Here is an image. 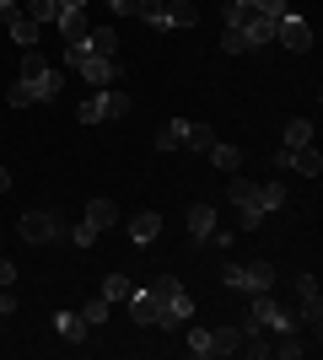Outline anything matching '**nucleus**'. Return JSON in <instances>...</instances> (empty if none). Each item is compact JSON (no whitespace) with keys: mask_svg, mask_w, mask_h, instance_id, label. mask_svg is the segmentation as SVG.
<instances>
[{"mask_svg":"<svg viewBox=\"0 0 323 360\" xmlns=\"http://www.w3.org/2000/svg\"><path fill=\"white\" fill-rule=\"evenodd\" d=\"M178 146H184V119H167L156 129V150H178Z\"/></svg>","mask_w":323,"mask_h":360,"instance_id":"nucleus-27","label":"nucleus"},{"mask_svg":"<svg viewBox=\"0 0 323 360\" xmlns=\"http://www.w3.org/2000/svg\"><path fill=\"white\" fill-rule=\"evenodd\" d=\"M253 11H259V16H286L291 6H286V0H253Z\"/></svg>","mask_w":323,"mask_h":360,"instance_id":"nucleus-35","label":"nucleus"},{"mask_svg":"<svg viewBox=\"0 0 323 360\" xmlns=\"http://www.w3.org/2000/svg\"><path fill=\"white\" fill-rule=\"evenodd\" d=\"M22 91H27V103H54L60 97V86H65V75L54 70V65L38 54V49H22Z\"/></svg>","mask_w":323,"mask_h":360,"instance_id":"nucleus-1","label":"nucleus"},{"mask_svg":"<svg viewBox=\"0 0 323 360\" xmlns=\"http://www.w3.org/2000/svg\"><path fill=\"white\" fill-rule=\"evenodd\" d=\"M11 38H16L22 49H38V22H27V16L16 11V16H11Z\"/></svg>","mask_w":323,"mask_h":360,"instance_id":"nucleus-26","label":"nucleus"},{"mask_svg":"<svg viewBox=\"0 0 323 360\" xmlns=\"http://www.w3.org/2000/svg\"><path fill=\"white\" fill-rule=\"evenodd\" d=\"M87 54H103V60H113V54H119V32H113V27L87 32Z\"/></svg>","mask_w":323,"mask_h":360,"instance_id":"nucleus-17","label":"nucleus"},{"mask_svg":"<svg viewBox=\"0 0 323 360\" xmlns=\"http://www.w3.org/2000/svg\"><path fill=\"white\" fill-rule=\"evenodd\" d=\"M65 11H87V0H60V16Z\"/></svg>","mask_w":323,"mask_h":360,"instance_id":"nucleus-37","label":"nucleus"},{"mask_svg":"<svg viewBox=\"0 0 323 360\" xmlns=\"http://www.w3.org/2000/svg\"><path fill=\"white\" fill-rule=\"evenodd\" d=\"M280 146H312V119H291L286 124V140Z\"/></svg>","mask_w":323,"mask_h":360,"instance_id":"nucleus-30","label":"nucleus"},{"mask_svg":"<svg viewBox=\"0 0 323 360\" xmlns=\"http://www.w3.org/2000/svg\"><path fill=\"white\" fill-rule=\"evenodd\" d=\"M54 27H60V38H65V44H81V38L92 32V27H87V11H65L60 22H54Z\"/></svg>","mask_w":323,"mask_h":360,"instance_id":"nucleus-18","label":"nucleus"},{"mask_svg":"<svg viewBox=\"0 0 323 360\" xmlns=\"http://www.w3.org/2000/svg\"><path fill=\"white\" fill-rule=\"evenodd\" d=\"M156 237H162V215L156 210L129 215V242H135V248H146V242H156Z\"/></svg>","mask_w":323,"mask_h":360,"instance_id":"nucleus-13","label":"nucleus"},{"mask_svg":"<svg viewBox=\"0 0 323 360\" xmlns=\"http://www.w3.org/2000/svg\"><path fill=\"white\" fill-rule=\"evenodd\" d=\"M16 285V264L11 258H0V290H11Z\"/></svg>","mask_w":323,"mask_h":360,"instance_id":"nucleus-36","label":"nucleus"},{"mask_svg":"<svg viewBox=\"0 0 323 360\" xmlns=\"http://www.w3.org/2000/svg\"><path fill=\"white\" fill-rule=\"evenodd\" d=\"M11 307H16V301H11V290H6V296H0V317H6V312H11Z\"/></svg>","mask_w":323,"mask_h":360,"instance_id":"nucleus-38","label":"nucleus"},{"mask_svg":"<svg viewBox=\"0 0 323 360\" xmlns=\"http://www.w3.org/2000/svg\"><path fill=\"white\" fill-rule=\"evenodd\" d=\"M243 349V328H210V355H237Z\"/></svg>","mask_w":323,"mask_h":360,"instance_id":"nucleus-20","label":"nucleus"},{"mask_svg":"<svg viewBox=\"0 0 323 360\" xmlns=\"http://www.w3.org/2000/svg\"><path fill=\"white\" fill-rule=\"evenodd\" d=\"M248 301H253V312H248V317H253V323H259V328H275V333H291V328H296V323H302V317H296V312H291V307H280V301H275V296H270V290H253V296H248Z\"/></svg>","mask_w":323,"mask_h":360,"instance_id":"nucleus-5","label":"nucleus"},{"mask_svg":"<svg viewBox=\"0 0 323 360\" xmlns=\"http://www.w3.org/2000/svg\"><path fill=\"white\" fill-rule=\"evenodd\" d=\"M108 6H113V11H124V16H129V0H108Z\"/></svg>","mask_w":323,"mask_h":360,"instance_id":"nucleus-40","label":"nucleus"},{"mask_svg":"<svg viewBox=\"0 0 323 360\" xmlns=\"http://www.w3.org/2000/svg\"><path fill=\"white\" fill-rule=\"evenodd\" d=\"M275 44H286L291 54H308V49H312V27H308L296 11H286V16L275 22Z\"/></svg>","mask_w":323,"mask_h":360,"instance_id":"nucleus-8","label":"nucleus"},{"mask_svg":"<svg viewBox=\"0 0 323 360\" xmlns=\"http://www.w3.org/2000/svg\"><path fill=\"white\" fill-rule=\"evenodd\" d=\"M221 285L253 296V290H270V285H275V269H270L264 258H237V264H227V269H221Z\"/></svg>","mask_w":323,"mask_h":360,"instance_id":"nucleus-2","label":"nucleus"},{"mask_svg":"<svg viewBox=\"0 0 323 360\" xmlns=\"http://www.w3.org/2000/svg\"><path fill=\"white\" fill-rule=\"evenodd\" d=\"M54 333H60L65 345H87V333H92V328H87V317H81V312H54Z\"/></svg>","mask_w":323,"mask_h":360,"instance_id":"nucleus-15","label":"nucleus"},{"mask_svg":"<svg viewBox=\"0 0 323 360\" xmlns=\"http://www.w3.org/2000/svg\"><path fill=\"white\" fill-rule=\"evenodd\" d=\"M184 146H189V150H200V156H205V150L215 146V129H210V124H184Z\"/></svg>","mask_w":323,"mask_h":360,"instance_id":"nucleus-23","label":"nucleus"},{"mask_svg":"<svg viewBox=\"0 0 323 360\" xmlns=\"http://www.w3.org/2000/svg\"><path fill=\"white\" fill-rule=\"evenodd\" d=\"M296 301H302V307H296V317H302V323H312V333H318L323 290H318V280H312V274H296Z\"/></svg>","mask_w":323,"mask_h":360,"instance_id":"nucleus-10","label":"nucleus"},{"mask_svg":"<svg viewBox=\"0 0 323 360\" xmlns=\"http://www.w3.org/2000/svg\"><path fill=\"white\" fill-rule=\"evenodd\" d=\"M194 22H200V11L189 0H167V27H194Z\"/></svg>","mask_w":323,"mask_h":360,"instance_id":"nucleus-25","label":"nucleus"},{"mask_svg":"<svg viewBox=\"0 0 323 360\" xmlns=\"http://www.w3.org/2000/svg\"><path fill=\"white\" fill-rule=\"evenodd\" d=\"M189 317H194V301L178 296V301H162V317H156V328H184Z\"/></svg>","mask_w":323,"mask_h":360,"instance_id":"nucleus-16","label":"nucleus"},{"mask_svg":"<svg viewBox=\"0 0 323 360\" xmlns=\"http://www.w3.org/2000/svg\"><path fill=\"white\" fill-rule=\"evenodd\" d=\"M129 317H135L140 328H156V317H162V296H156V290H129Z\"/></svg>","mask_w":323,"mask_h":360,"instance_id":"nucleus-11","label":"nucleus"},{"mask_svg":"<svg viewBox=\"0 0 323 360\" xmlns=\"http://www.w3.org/2000/svg\"><path fill=\"white\" fill-rule=\"evenodd\" d=\"M275 167H291V172L318 178V172H323V156H318V146H280L275 150Z\"/></svg>","mask_w":323,"mask_h":360,"instance_id":"nucleus-9","label":"nucleus"},{"mask_svg":"<svg viewBox=\"0 0 323 360\" xmlns=\"http://www.w3.org/2000/svg\"><path fill=\"white\" fill-rule=\"evenodd\" d=\"M151 290H156V296H162V301H178V296H189L178 274H156V280H151Z\"/></svg>","mask_w":323,"mask_h":360,"instance_id":"nucleus-29","label":"nucleus"},{"mask_svg":"<svg viewBox=\"0 0 323 360\" xmlns=\"http://www.w3.org/2000/svg\"><path fill=\"white\" fill-rule=\"evenodd\" d=\"M16 231H22V242H60L65 237V221L54 210H27L22 221H16Z\"/></svg>","mask_w":323,"mask_h":360,"instance_id":"nucleus-7","label":"nucleus"},{"mask_svg":"<svg viewBox=\"0 0 323 360\" xmlns=\"http://www.w3.org/2000/svg\"><path fill=\"white\" fill-rule=\"evenodd\" d=\"M205 156H210V162L221 167V172H237V167H243V150H237V146H221V140H215V146L205 150Z\"/></svg>","mask_w":323,"mask_h":360,"instance_id":"nucleus-24","label":"nucleus"},{"mask_svg":"<svg viewBox=\"0 0 323 360\" xmlns=\"http://www.w3.org/2000/svg\"><path fill=\"white\" fill-rule=\"evenodd\" d=\"M113 221H119V205H113V199H92V205H87V215H81V226H76V231H65V237L76 242V248H92L97 231H108Z\"/></svg>","mask_w":323,"mask_h":360,"instance_id":"nucleus-4","label":"nucleus"},{"mask_svg":"<svg viewBox=\"0 0 323 360\" xmlns=\"http://www.w3.org/2000/svg\"><path fill=\"white\" fill-rule=\"evenodd\" d=\"M270 355H280V360H296V355H308V339H302V333H275V349H270Z\"/></svg>","mask_w":323,"mask_h":360,"instance_id":"nucleus-22","label":"nucleus"},{"mask_svg":"<svg viewBox=\"0 0 323 360\" xmlns=\"http://www.w3.org/2000/svg\"><path fill=\"white\" fill-rule=\"evenodd\" d=\"M232 199H237V215H243V231H259L264 226V205H259V183L253 178H232Z\"/></svg>","mask_w":323,"mask_h":360,"instance_id":"nucleus-6","label":"nucleus"},{"mask_svg":"<svg viewBox=\"0 0 323 360\" xmlns=\"http://www.w3.org/2000/svg\"><path fill=\"white\" fill-rule=\"evenodd\" d=\"M124 113H129V91L124 86H97L92 97L76 108L81 124H108V119H124Z\"/></svg>","mask_w":323,"mask_h":360,"instance_id":"nucleus-3","label":"nucleus"},{"mask_svg":"<svg viewBox=\"0 0 323 360\" xmlns=\"http://www.w3.org/2000/svg\"><path fill=\"white\" fill-rule=\"evenodd\" d=\"M81 317H87V328H103V323H108V296L87 301V307H81Z\"/></svg>","mask_w":323,"mask_h":360,"instance_id":"nucleus-31","label":"nucleus"},{"mask_svg":"<svg viewBox=\"0 0 323 360\" xmlns=\"http://www.w3.org/2000/svg\"><path fill=\"white\" fill-rule=\"evenodd\" d=\"M129 290H135V285H129L124 274H108V280H103V296H108V301H124Z\"/></svg>","mask_w":323,"mask_h":360,"instance_id":"nucleus-33","label":"nucleus"},{"mask_svg":"<svg viewBox=\"0 0 323 360\" xmlns=\"http://www.w3.org/2000/svg\"><path fill=\"white\" fill-rule=\"evenodd\" d=\"M275 22H280V16H259V11L248 16V22H243V38H248V49L275 44Z\"/></svg>","mask_w":323,"mask_h":360,"instance_id":"nucleus-14","label":"nucleus"},{"mask_svg":"<svg viewBox=\"0 0 323 360\" xmlns=\"http://www.w3.org/2000/svg\"><path fill=\"white\" fill-rule=\"evenodd\" d=\"M221 49H227V54H248V38H243V27H227V32H221Z\"/></svg>","mask_w":323,"mask_h":360,"instance_id":"nucleus-34","label":"nucleus"},{"mask_svg":"<svg viewBox=\"0 0 323 360\" xmlns=\"http://www.w3.org/2000/svg\"><path fill=\"white\" fill-rule=\"evenodd\" d=\"M259 205L264 210H280V205H286V188H280V183H259Z\"/></svg>","mask_w":323,"mask_h":360,"instance_id":"nucleus-32","label":"nucleus"},{"mask_svg":"<svg viewBox=\"0 0 323 360\" xmlns=\"http://www.w3.org/2000/svg\"><path fill=\"white\" fill-rule=\"evenodd\" d=\"M22 16L38 22V27H44V22H60V0H22Z\"/></svg>","mask_w":323,"mask_h":360,"instance_id":"nucleus-21","label":"nucleus"},{"mask_svg":"<svg viewBox=\"0 0 323 360\" xmlns=\"http://www.w3.org/2000/svg\"><path fill=\"white\" fill-rule=\"evenodd\" d=\"M184 221H189V237L200 242L205 231L215 226V205H189V215H184Z\"/></svg>","mask_w":323,"mask_h":360,"instance_id":"nucleus-19","label":"nucleus"},{"mask_svg":"<svg viewBox=\"0 0 323 360\" xmlns=\"http://www.w3.org/2000/svg\"><path fill=\"white\" fill-rule=\"evenodd\" d=\"M92 86H119V60H103V54H87V60L76 65Z\"/></svg>","mask_w":323,"mask_h":360,"instance_id":"nucleus-12","label":"nucleus"},{"mask_svg":"<svg viewBox=\"0 0 323 360\" xmlns=\"http://www.w3.org/2000/svg\"><path fill=\"white\" fill-rule=\"evenodd\" d=\"M184 349H189L194 360H210V328H189V333H184Z\"/></svg>","mask_w":323,"mask_h":360,"instance_id":"nucleus-28","label":"nucleus"},{"mask_svg":"<svg viewBox=\"0 0 323 360\" xmlns=\"http://www.w3.org/2000/svg\"><path fill=\"white\" fill-rule=\"evenodd\" d=\"M6 188H11V172H6V167H0V194H6Z\"/></svg>","mask_w":323,"mask_h":360,"instance_id":"nucleus-39","label":"nucleus"}]
</instances>
